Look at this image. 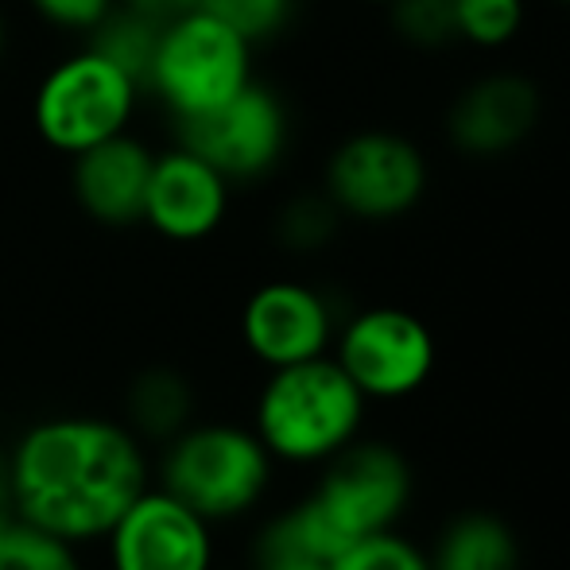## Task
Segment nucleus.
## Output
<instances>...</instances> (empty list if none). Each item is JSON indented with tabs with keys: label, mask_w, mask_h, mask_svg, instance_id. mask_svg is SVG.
Masks as SVG:
<instances>
[{
	"label": "nucleus",
	"mask_w": 570,
	"mask_h": 570,
	"mask_svg": "<svg viewBox=\"0 0 570 570\" xmlns=\"http://www.w3.org/2000/svg\"><path fill=\"white\" fill-rule=\"evenodd\" d=\"M16 520L67 543L106 540L148 489V458L128 423L101 415L39 420L8 446Z\"/></svg>",
	"instance_id": "obj_1"
},
{
	"label": "nucleus",
	"mask_w": 570,
	"mask_h": 570,
	"mask_svg": "<svg viewBox=\"0 0 570 570\" xmlns=\"http://www.w3.org/2000/svg\"><path fill=\"white\" fill-rule=\"evenodd\" d=\"M365 396L334 357L272 368L256 400V439L272 462H326L357 439Z\"/></svg>",
	"instance_id": "obj_2"
},
{
	"label": "nucleus",
	"mask_w": 570,
	"mask_h": 570,
	"mask_svg": "<svg viewBox=\"0 0 570 570\" xmlns=\"http://www.w3.org/2000/svg\"><path fill=\"white\" fill-rule=\"evenodd\" d=\"M272 481V454L237 423H190L159 458V489L214 528L253 512Z\"/></svg>",
	"instance_id": "obj_3"
},
{
	"label": "nucleus",
	"mask_w": 570,
	"mask_h": 570,
	"mask_svg": "<svg viewBox=\"0 0 570 570\" xmlns=\"http://www.w3.org/2000/svg\"><path fill=\"white\" fill-rule=\"evenodd\" d=\"M412 497V473L407 462L384 443L342 446L326 458L318 489L299 501L311 532H315L323 556L338 559L345 548L376 532H392L404 517Z\"/></svg>",
	"instance_id": "obj_4"
},
{
	"label": "nucleus",
	"mask_w": 570,
	"mask_h": 570,
	"mask_svg": "<svg viewBox=\"0 0 570 570\" xmlns=\"http://www.w3.org/2000/svg\"><path fill=\"white\" fill-rule=\"evenodd\" d=\"M253 82V43L195 8L183 20L159 28L144 90H151L175 120L222 106Z\"/></svg>",
	"instance_id": "obj_5"
},
{
	"label": "nucleus",
	"mask_w": 570,
	"mask_h": 570,
	"mask_svg": "<svg viewBox=\"0 0 570 570\" xmlns=\"http://www.w3.org/2000/svg\"><path fill=\"white\" fill-rule=\"evenodd\" d=\"M136 101H140V86L98 51L82 47L43 75L31 117H36V132L55 151L78 156L109 136L128 132Z\"/></svg>",
	"instance_id": "obj_6"
},
{
	"label": "nucleus",
	"mask_w": 570,
	"mask_h": 570,
	"mask_svg": "<svg viewBox=\"0 0 570 570\" xmlns=\"http://www.w3.org/2000/svg\"><path fill=\"white\" fill-rule=\"evenodd\" d=\"M179 144L218 167L229 183L264 179L287 151V109L268 86L253 78L222 106L179 117Z\"/></svg>",
	"instance_id": "obj_7"
},
{
	"label": "nucleus",
	"mask_w": 570,
	"mask_h": 570,
	"mask_svg": "<svg viewBox=\"0 0 570 570\" xmlns=\"http://www.w3.org/2000/svg\"><path fill=\"white\" fill-rule=\"evenodd\" d=\"M338 365L365 400H400L435 368V338L415 315L396 307L361 311L338 338Z\"/></svg>",
	"instance_id": "obj_8"
},
{
	"label": "nucleus",
	"mask_w": 570,
	"mask_h": 570,
	"mask_svg": "<svg viewBox=\"0 0 570 570\" xmlns=\"http://www.w3.org/2000/svg\"><path fill=\"white\" fill-rule=\"evenodd\" d=\"M428 187L423 156L392 132H357L334 151L326 195L353 218H396L412 210Z\"/></svg>",
	"instance_id": "obj_9"
},
{
	"label": "nucleus",
	"mask_w": 570,
	"mask_h": 570,
	"mask_svg": "<svg viewBox=\"0 0 570 570\" xmlns=\"http://www.w3.org/2000/svg\"><path fill=\"white\" fill-rule=\"evenodd\" d=\"M109 570H214V524L148 485L106 532Z\"/></svg>",
	"instance_id": "obj_10"
},
{
	"label": "nucleus",
	"mask_w": 570,
	"mask_h": 570,
	"mask_svg": "<svg viewBox=\"0 0 570 570\" xmlns=\"http://www.w3.org/2000/svg\"><path fill=\"white\" fill-rule=\"evenodd\" d=\"M233 183L203 156L175 144L151 159L148 190H144V218L159 237L195 245L226 222Z\"/></svg>",
	"instance_id": "obj_11"
},
{
	"label": "nucleus",
	"mask_w": 570,
	"mask_h": 570,
	"mask_svg": "<svg viewBox=\"0 0 570 570\" xmlns=\"http://www.w3.org/2000/svg\"><path fill=\"white\" fill-rule=\"evenodd\" d=\"M331 334V303L315 287L295 284V279L256 287L240 311V338H245L248 353L268 368L323 357Z\"/></svg>",
	"instance_id": "obj_12"
},
{
	"label": "nucleus",
	"mask_w": 570,
	"mask_h": 570,
	"mask_svg": "<svg viewBox=\"0 0 570 570\" xmlns=\"http://www.w3.org/2000/svg\"><path fill=\"white\" fill-rule=\"evenodd\" d=\"M70 159H75V171H70L75 198L94 222L136 226L144 218V190H148L156 151L144 148L136 136L120 132Z\"/></svg>",
	"instance_id": "obj_13"
},
{
	"label": "nucleus",
	"mask_w": 570,
	"mask_h": 570,
	"mask_svg": "<svg viewBox=\"0 0 570 570\" xmlns=\"http://www.w3.org/2000/svg\"><path fill=\"white\" fill-rule=\"evenodd\" d=\"M540 117V94L524 78H485L458 98L451 114V136L458 148L473 156H497L509 151L532 132Z\"/></svg>",
	"instance_id": "obj_14"
},
{
	"label": "nucleus",
	"mask_w": 570,
	"mask_h": 570,
	"mask_svg": "<svg viewBox=\"0 0 570 570\" xmlns=\"http://www.w3.org/2000/svg\"><path fill=\"white\" fill-rule=\"evenodd\" d=\"M125 423L136 439L167 443L195 423V384L171 365H151L132 376L125 396Z\"/></svg>",
	"instance_id": "obj_15"
},
{
	"label": "nucleus",
	"mask_w": 570,
	"mask_h": 570,
	"mask_svg": "<svg viewBox=\"0 0 570 570\" xmlns=\"http://www.w3.org/2000/svg\"><path fill=\"white\" fill-rule=\"evenodd\" d=\"M431 570H520V543L504 520L470 512L443 532Z\"/></svg>",
	"instance_id": "obj_16"
},
{
	"label": "nucleus",
	"mask_w": 570,
	"mask_h": 570,
	"mask_svg": "<svg viewBox=\"0 0 570 570\" xmlns=\"http://www.w3.org/2000/svg\"><path fill=\"white\" fill-rule=\"evenodd\" d=\"M156 43H159L156 23H148L144 16L128 12V8H120V4L98 23V28L86 31V47L98 51L101 59H109L114 67L125 70L140 90H144V78H148Z\"/></svg>",
	"instance_id": "obj_17"
},
{
	"label": "nucleus",
	"mask_w": 570,
	"mask_h": 570,
	"mask_svg": "<svg viewBox=\"0 0 570 570\" xmlns=\"http://www.w3.org/2000/svg\"><path fill=\"white\" fill-rule=\"evenodd\" d=\"M0 570H82V563L75 543L12 517L0 528Z\"/></svg>",
	"instance_id": "obj_18"
},
{
	"label": "nucleus",
	"mask_w": 570,
	"mask_h": 570,
	"mask_svg": "<svg viewBox=\"0 0 570 570\" xmlns=\"http://www.w3.org/2000/svg\"><path fill=\"white\" fill-rule=\"evenodd\" d=\"M458 36L478 47H501L520 31L524 0H454Z\"/></svg>",
	"instance_id": "obj_19"
},
{
	"label": "nucleus",
	"mask_w": 570,
	"mask_h": 570,
	"mask_svg": "<svg viewBox=\"0 0 570 570\" xmlns=\"http://www.w3.org/2000/svg\"><path fill=\"white\" fill-rule=\"evenodd\" d=\"M198 8L233 28L248 43L272 39L292 20V0H198Z\"/></svg>",
	"instance_id": "obj_20"
},
{
	"label": "nucleus",
	"mask_w": 570,
	"mask_h": 570,
	"mask_svg": "<svg viewBox=\"0 0 570 570\" xmlns=\"http://www.w3.org/2000/svg\"><path fill=\"white\" fill-rule=\"evenodd\" d=\"M334 570H431V559L396 532L357 540L334 559Z\"/></svg>",
	"instance_id": "obj_21"
},
{
	"label": "nucleus",
	"mask_w": 570,
	"mask_h": 570,
	"mask_svg": "<svg viewBox=\"0 0 570 570\" xmlns=\"http://www.w3.org/2000/svg\"><path fill=\"white\" fill-rule=\"evenodd\" d=\"M392 20L415 47H443L458 39L454 0H392Z\"/></svg>",
	"instance_id": "obj_22"
},
{
	"label": "nucleus",
	"mask_w": 570,
	"mask_h": 570,
	"mask_svg": "<svg viewBox=\"0 0 570 570\" xmlns=\"http://www.w3.org/2000/svg\"><path fill=\"white\" fill-rule=\"evenodd\" d=\"M334 210L338 206L326 198H295L284 214H279V237L292 248H318L334 233Z\"/></svg>",
	"instance_id": "obj_23"
},
{
	"label": "nucleus",
	"mask_w": 570,
	"mask_h": 570,
	"mask_svg": "<svg viewBox=\"0 0 570 570\" xmlns=\"http://www.w3.org/2000/svg\"><path fill=\"white\" fill-rule=\"evenodd\" d=\"M39 16H43L51 28H62V31H94L109 12L117 8V0H31Z\"/></svg>",
	"instance_id": "obj_24"
},
{
	"label": "nucleus",
	"mask_w": 570,
	"mask_h": 570,
	"mask_svg": "<svg viewBox=\"0 0 570 570\" xmlns=\"http://www.w3.org/2000/svg\"><path fill=\"white\" fill-rule=\"evenodd\" d=\"M120 8H128V12L144 16L148 23H156V28H167V23L183 20L187 12H195L198 0H117Z\"/></svg>",
	"instance_id": "obj_25"
},
{
	"label": "nucleus",
	"mask_w": 570,
	"mask_h": 570,
	"mask_svg": "<svg viewBox=\"0 0 570 570\" xmlns=\"http://www.w3.org/2000/svg\"><path fill=\"white\" fill-rule=\"evenodd\" d=\"M12 481H8V451H0V528L12 520Z\"/></svg>",
	"instance_id": "obj_26"
},
{
	"label": "nucleus",
	"mask_w": 570,
	"mask_h": 570,
	"mask_svg": "<svg viewBox=\"0 0 570 570\" xmlns=\"http://www.w3.org/2000/svg\"><path fill=\"white\" fill-rule=\"evenodd\" d=\"M256 570H334V563H315V559H284V563H264Z\"/></svg>",
	"instance_id": "obj_27"
},
{
	"label": "nucleus",
	"mask_w": 570,
	"mask_h": 570,
	"mask_svg": "<svg viewBox=\"0 0 570 570\" xmlns=\"http://www.w3.org/2000/svg\"><path fill=\"white\" fill-rule=\"evenodd\" d=\"M4 43H8V23H4V12H0V55H4Z\"/></svg>",
	"instance_id": "obj_28"
},
{
	"label": "nucleus",
	"mask_w": 570,
	"mask_h": 570,
	"mask_svg": "<svg viewBox=\"0 0 570 570\" xmlns=\"http://www.w3.org/2000/svg\"><path fill=\"white\" fill-rule=\"evenodd\" d=\"M389 4H392V0H389Z\"/></svg>",
	"instance_id": "obj_29"
}]
</instances>
